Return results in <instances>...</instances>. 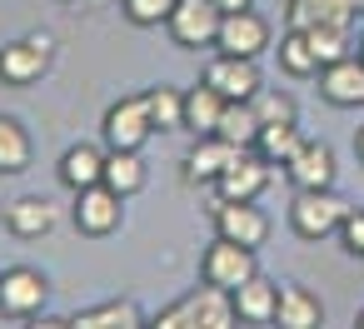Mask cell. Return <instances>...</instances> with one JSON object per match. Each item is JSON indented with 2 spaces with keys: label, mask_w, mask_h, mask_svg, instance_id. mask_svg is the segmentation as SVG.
<instances>
[{
  "label": "cell",
  "mask_w": 364,
  "mask_h": 329,
  "mask_svg": "<svg viewBox=\"0 0 364 329\" xmlns=\"http://www.w3.org/2000/svg\"><path fill=\"white\" fill-rule=\"evenodd\" d=\"M155 329H230L240 324V309H235V289H220V284H200L190 294H180L175 304L155 309L150 319Z\"/></svg>",
  "instance_id": "1"
},
{
  "label": "cell",
  "mask_w": 364,
  "mask_h": 329,
  "mask_svg": "<svg viewBox=\"0 0 364 329\" xmlns=\"http://www.w3.org/2000/svg\"><path fill=\"white\" fill-rule=\"evenodd\" d=\"M50 55H55V41L46 31L21 36V41H6V45H0V85H11V90L36 85L50 70Z\"/></svg>",
  "instance_id": "2"
},
{
  "label": "cell",
  "mask_w": 364,
  "mask_h": 329,
  "mask_svg": "<svg viewBox=\"0 0 364 329\" xmlns=\"http://www.w3.org/2000/svg\"><path fill=\"white\" fill-rule=\"evenodd\" d=\"M344 215H349V205L334 190H299L289 205V230L299 239H329V234H339Z\"/></svg>",
  "instance_id": "3"
},
{
  "label": "cell",
  "mask_w": 364,
  "mask_h": 329,
  "mask_svg": "<svg viewBox=\"0 0 364 329\" xmlns=\"http://www.w3.org/2000/svg\"><path fill=\"white\" fill-rule=\"evenodd\" d=\"M100 135H105V150H140V145L155 135V120H150L145 95H120V100L105 110Z\"/></svg>",
  "instance_id": "4"
},
{
  "label": "cell",
  "mask_w": 364,
  "mask_h": 329,
  "mask_svg": "<svg viewBox=\"0 0 364 329\" xmlns=\"http://www.w3.org/2000/svg\"><path fill=\"white\" fill-rule=\"evenodd\" d=\"M220 21H225V11L215 6V0H175L165 31H170V41L180 50H200V45H215Z\"/></svg>",
  "instance_id": "5"
},
{
  "label": "cell",
  "mask_w": 364,
  "mask_h": 329,
  "mask_svg": "<svg viewBox=\"0 0 364 329\" xmlns=\"http://www.w3.org/2000/svg\"><path fill=\"white\" fill-rule=\"evenodd\" d=\"M120 220H125V195H120V190H110L105 180L75 190V230H80V234L105 239V234L120 230Z\"/></svg>",
  "instance_id": "6"
},
{
  "label": "cell",
  "mask_w": 364,
  "mask_h": 329,
  "mask_svg": "<svg viewBox=\"0 0 364 329\" xmlns=\"http://www.w3.org/2000/svg\"><path fill=\"white\" fill-rule=\"evenodd\" d=\"M46 299H50V284L41 269H31V264L0 269V314L6 319H31L46 309Z\"/></svg>",
  "instance_id": "7"
},
{
  "label": "cell",
  "mask_w": 364,
  "mask_h": 329,
  "mask_svg": "<svg viewBox=\"0 0 364 329\" xmlns=\"http://www.w3.org/2000/svg\"><path fill=\"white\" fill-rule=\"evenodd\" d=\"M200 274H205L210 284H220V289H240L245 279L259 274V264H255V249H250V244L215 234V244L200 254Z\"/></svg>",
  "instance_id": "8"
},
{
  "label": "cell",
  "mask_w": 364,
  "mask_h": 329,
  "mask_svg": "<svg viewBox=\"0 0 364 329\" xmlns=\"http://www.w3.org/2000/svg\"><path fill=\"white\" fill-rule=\"evenodd\" d=\"M215 50H220V55H250V60H259V55L269 50V21H264L255 6L225 11L220 36H215Z\"/></svg>",
  "instance_id": "9"
},
{
  "label": "cell",
  "mask_w": 364,
  "mask_h": 329,
  "mask_svg": "<svg viewBox=\"0 0 364 329\" xmlns=\"http://www.w3.org/2000/svg\"><path fill=\"white\" fill-rule=\"evenodd\" d=\"M210 215H215V234H225V239H240L250 249H259L269 239V215L255 200H215Z\"/></svg>",
  "instance_id": "10"
},
{
  "label": "cell",
  "mask_w": 364,
  "mask_h": 329,
  "mask_svg": "<svg viewBox=\"0 0 364 329\" xmlns=\"http://www.w3.org/2000/svg\"><path fill=\"white\" fill-rule=\"evenodd\" d=\"M205 85H215L225 100H255L259 90H264V80H259V65L250 60V55H215L210 65H205V75H200Z\"/></svg>",
  "instance_id": "11"
},
{
  "label": "cell",
  "mask_w": 364,
  "mask_h": 329,
  "mask_svg": "<svg viewBox=\"0 0 364 329\" xmlns=\"http://www.w3.org/2000/svg\"><path fill=\"white\" fill-rule=\"evenodd\" d=\"M240 155H245V145H235V140H225V135H195V150L185 155V180L215 185Z\"/></svg>",
  "instance_id": "12"
},
{
  "label": "cell",
  "mask_w": 364,
  "mask_h": 329,
  "mask_svg": "<svg viewBox=\"0 0 364 329\" xmlns=\"http://www.w3.org/2000/svg\"><path fill=\"white\" fill-rule=\"evenodd\" d=\"M284 175H289L294 190H334L339 165H334V150H329L324 140H304V145L294 150V160L284 165Z\"/></svg>",
  "instance_id": "13"
},
{
  "label": "cell",
  "mask_w": 364,
  "mask_h": 329,
  "mask_svg": "<svg viewBox=\"0 0 364 329\" xmlns=\"http://www.w3.org/2000/svg\"><path fill=\"white\" fill-rule=\"evenodd\" d=\"M319 95L329 105H339V110H359L364 105V55L354 50V55L324 65L319 70Z\"/></svg>",
  "instance_id": "14"
},
{
  "label": "cell",
  "mask_w": 364,
  "mask_h": 329,
  "mask_svg": "<svg viewBox=\"0 0 364 329\" xmlns=\"http://www.w3.org/2000/svg\"><path fill=\"white\" fill-rule=\"evenodd\" d=\"M269 190V160H259L255 150H245L220 180H215V200H259Z\"/></svg>",
  "instance_id": "15"
},
{
  "label": "cell",
  "mask_w": 364,
  "mask_h": 329,
  "mask_svg": "<svg viewBox=\"0 0 364 329\" xmlns=\"http://www.w3.org/2000/svg\"><path fill=\"white\" fill-rule=\"evenodd\" d=\"M359 0H284V26L309 31V26H354Z\"/></svg>",
  "instance_id": "16"
},
{
  "label": "cell",
  "mask_w": 364,
  "mask_h": 329,
  "mask_svg": "<svg viewBox=\"0 0 364 329\" xmlns=\"http://www.w3.org/2000/svg\"><path fill=\"white\" fill-rule=\"evenodd\" d=\"M65 324H70V329H140V324H150V319H145V309H140L135 299H100V304L75 309Z\"/></svg>",
  "instance_id": "17"
},
{
  "label": "cell",
  "mask_w": 364,
  "mask_h": 329,
  "mask_svg": "<svg viewBox=\"0 0 364 329\" xmlns=\"http://www.w3.org/2000/svg\"><path fill=\"white\" fill-rule=\"evenodd\" d=\"M6 230L16 239H41V234L55 230V205L46 195H21V200L6 205Z\"/></svg>",
  "instance_id": "18"
},
{
  "label": "cell",
  "mask_w": 364,
  "mask_h": 329,
  "mask_svg": "<svg viewBox=\"0 0 364 329\" xmlns=\"http://www.w3.org/2000/svg\"><path fill=\"white\" fill-rule=\"evenodd\" d=\"M235 309H240V324H274V309H279V284L255 274L235 289Z\"/></svg>",
  "instance_id": "19"
},
{
  "label": "cell",
  "mask_w": 364,
  "mask_h": 329,
  "mask_svg": "<svg viewBox=\"0 0 364 329\" xmlns=\"http://www.w3.org/2000/svg\"><path fill=\"white\" fill-rule=\"evenodd\" d=\"M100 180H105V150L100 145H70L60 155V185L70 195L85 190V185H100Z\"/></svg>",
  "instance_id": "20"
},
{
  "label": "cell",
  "mask_w": 364,
  "mask_h": 329,
  "mask_svg": "<svg viewBox=\"0 0 364 329\" xmlns=\"http://www.w3.org/2000/svg\"><path fill=\"white\" fill-rule=\"evenodd\" d=\"M274 324H284V329H314V324H324V304H319V294H309L304 284H279Z\"/></svg>",
  "instance_id": "21"
},
{
  "label": "cell",
  "mask_w": 364,
  "mask_h": 329,
  "mask_svg": "<svg viewBox=\"0 0 364 329\" xmlns=\"http://www.w3.org/2000/svg\"><path fill=\"white\" fill-rule=\"evenodd\" d=\"M220 115H225V95H220L215 85L200 80L195 90H185V130H190V135H215Z\"/></svg>",
  "instance_id": "22"
},
{
  "label": "cell",
  "mask_w": 364,
  "mask_h": 329,
  "mask_svg": "<svg viewBox=\"0 0 364 329\" xmlns=\"http://www.w3.org/2000/svg\"><path fill=\"white\" fill-rule=\"evenodd\" d=\"M274 50H279V70H284V75H294V80H319V55H314V45H309L304 31L289 26Z\"/></svg>",
  "instance_id": "23"
},
{
  "label": "cell",
  "mask_w": 364,
  "mask_h": 329,
  "mask_svg": "<svg viewBox=\"0 0 364 329\" xmlns=\"http://www.w3.org/2000/svg\"><path fill=\"white\" fill-rule=\"evenodd\" d=\"M299 145H304V135H299V120H284V125H259L255 155H259V160H269V165H289Z\"/></svg>",
  "instance_id": "24"
},
{
  "label": "cell",
  "mask_w": 364,
  "mask_h": 329,
  "mask_svg": "<svg viewBox=\"0 0 364 329\" xmlns=\"http://www.w3.org/2000/svg\"><path fill=\"white\" fill-rule=\"evenodd\" d=\"M105 185L120 190L125 200L145 190V160L140 150H105Z\"/></svg>",
  "instance_id": "25"
},
{
  "label": "cell",
  "mask_w": 364,
  "mask_h": 329,
  "mask_svg": "<svg viewBox=\"0 0 364 329\" xmlns=\"http://www.w3.org/2000/svg\"><path fill=\"white\" fill-rule=\"evenodd\" d=\"M31 170V130L16 115H0V175Z\"/></svg>",
  "instance_id": "26"
},
{
  "label": "cell",
  "mask_w": 364,
  "mask_h": 329,
  "mask_svg": "<svg viewBox=\"0 0 364 329\" xmlns=\"http://www.w3.org/2000/svg\"><path fill=\"white\" fill-rule=\"evenodd\" d=\"M215 135H225V140L255 150V140H259V115H255V105H250V100H225V115H220Z\"/></svg>",
  "instance_id": "27"
},
{
  "label": "cell",
  "mask_w": 364,
  "mask_h": 329,
  "mask_svg": "<svg viewBox=\"0 0 364 329\" xmlns=\"http://www.w3.org/2000/svg\"><path fill=\"white\" fill-rule=\"evenodd\" d=\"M304 36H309V45L319 55V70L344 60V55H354V26H309Z\"/></svg>",
  "instance_id": "28"
},
{
  "label": "cell",
  "mask_w": 364,
  "mask_h": 329,
  "mask_svg": "<svg viewBox=\"0 0 364 329\" xmlns=\"http://www.w3.org/2000/svg\"><path fill=\"white\" fill-rule=\"evenodd\" d=\"M145 105H150L155 130H185V90H175V85H150V90H145Z\"/></svg>",
  "instance_id": "29"
},
{
  "label": "cell",
  "mask_w": 364,
  "mask_h": 329,
  "mask_svg": "<svg viewBox=\"0 0 364 329\" xmlns=\"http://www.w3.org/2000/svg\"><path fill=\"white\" fill-rule=\"evenodd\" d=\"M250 105H255L259 125H284V120H299V105H294V95H289V90H269V85H264Z\"/></svg>",
  "instance_id": "30"
},
{
  "label": "cell",
  "mask_w": 364,
  "mask_h": 329,
  "mask_svg": "<svg viewBox=\"0 0 364 329\" xmlns=\"http://www.w3.org/2000/svg\"><path fill=\"white\" fill-rule=\"evenodd\" d=\"M120 11H125L130 26H165L175 0H120Z\"/></svg>",
  "instance_id": "31"
},
{
  "label": "cell",
  "mask_w": 364,
  "mask_h": 329,
  "mask_svg": "<svg viewBox=\"0 0 364 329\" xmlns=\"http://www.w3.org/2000/svg\"><path fill=\"white\" fill-rule=\"evenodd\" d=\"M339 249L349 259H364V210H349L339 220Z\"/></svg>",
  "instance_id": "32"
},
{
  "label": "cell",
  "mask_w": 364,
  "mask_h": 329,
  "mask_svg": "<svg viewBox=\"0 0 364 329\" xmlns=\"http://www.w3.org/2000/svg\"><path fill=\"white\" fill-rule=\"evenodd\" d=\"M220 11H245V6H255V0H215Z\"/></svg>",
  "instance_id": "33"
},
{
  "label": "cell",
  "mask_w": 364,
  "mask_h": 329,
  "mask_svg": "<svg viewBox=\"0 0 364 329\" xmlns=\"http://www.w3.org/2000/svg\"><path fill=\"white\" fill-rule=\"evenodd\" d=\"M354 155H359V165H364V125L354 130Z\"/></svg>",
  "instance_id": "34"
},
{
  "label": "cell",
  "mask_w": 364,
  "mask_h": 329,
  "mask_svg": "<svg viewBox=\"0 0 364 329\" xmlns=\"http://www.w3.org/2000/svg\"><path fill=\"white\" fill-rule=\"evenodd\" d=\"M354 324H359V329H364V309H359V314H354Z\"/></svg>",
  "instance_id": "35"
},
{
  "label": "cell",
  "mask_w": 364,
  "mask_h": 329,
  "mask_svg": "<svg viewBox=\"0 0 364 329\" xmlns=\"http://www.w3.org/2000/svg\"><path fill=\"white\" fill-rule=\"evenodd\" d=\"M359 55H364V31H359Z\"/></svg>",
  "instance_id": "36"
},
{
  "label": "cell",
  "mask_w": 364,
  "mask_h": 329,
  "mask_svg": "<svg viewBox=\"0 0 364 329\" xmlns=\"http://www.w3.org/2000/svg\"><path fill=\"white\" fill-rule=\"evenodd\" d=\"M65 6H85V0H65Z\"/></svg>",
  "instance_id": "37"
},
{
  "label": "cell",
  "mask_w": 364,
  "mask_h": 329,
  "mask_svg": "<svg viewBox=\"0 0 364 329\" xmlns=\"http://www.w3.org/2000/svg\"><path fill=\"white\" fill-rule=\"evenodd\" d=\"M359 11H364V0H359Z\"/></svg>",
  "instance_id": "38"
}]
</instances>
